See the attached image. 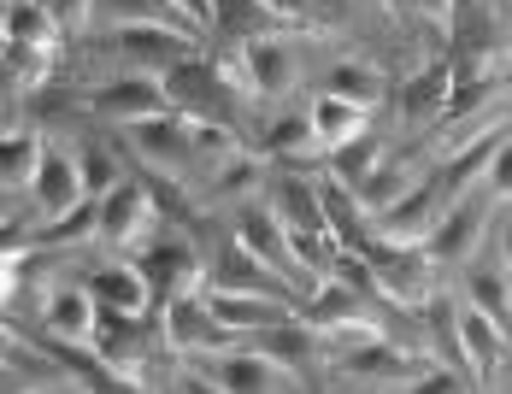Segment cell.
<instances>
[{"label":"cell","instance_id":"4fadbf2b","mask_svg":"<svg viewBox=\"0 0 512 394\" xmlns=\"http://www.w3.org/2000/svg\"><path fill=\"white\" fill-rule=\"evenodd\" d=\"M89 200L83 189V165H77V148H48V165H42V177H36V189H30V206H36V218L53 224V218H65V212H77Z\"/></svg>","mask_w":512,"mask_h":394},{"label":"cell","instance_id":"836d02e7","mask_svg":"<svg viewBox=\"0 0 512 394\" xmlns=\"http://www.w3.org/2000/svg\"><path fill=\"white\" fill-rule=\"evenodd\" d=\"M483 189L501 200V206H512V142H501V148H495V165H489Z\"/></svg>","mask_w":512,"mask_h":394},{"label":"cell","instance_id":"83f0119b","mask_svg":"<svg viewBox=\"0 0 512 394\" xmlns=\"http://www.w3.org/2000/svg\"><path fill=\"white\" fill-rule=\"evenodd\" d=\"M42 242H48V247H89V242H101V200H83L77 212H65V218L42 224Z\"/></svg>","mask_w":512,"mask_h":394},{"label":"cell","instance_id":"7402d4cb","mask_svg":"<svg viewBox=\"0 0 512 394\" xmlns=\"http://www.w3.org/2000/svg\"><path fill=\"white\" fill-rule=\"evenodd\" d=\"M465 306H477L483 318H495L512 336V271L507 265H471L465 271Z\"/></svg>","mask_w":512,"mask_h":394},{"label":"cell","instance_id":"7bdbcfd3","mask_svg":"<svg viewBox=\"0 0 512 394\" xmlns=\"http://www.w3.org/2000/svg\"><path fill=\"white\" fill-rule=\"evenodd\" d=\"M6 6H18V0H6Z\"/></svg>","mask_w":512,"mask_h":394},{"label":"cell","instance_id":"f1b7e54d","mask_svg":"<svg viewBox=\"0 0 512 394\" xmlns=\"http://www.w3.org/2000/svg\"><path fill=\"white\" fill-rule=\"evenodd\" d=\"M330 165H336V183H348V189L359 195V189H365L389 159H383V148H377L371 136H359V142H348L342 153H330Z\"/></svg>","mask_w":512,"mask_h":394},{"label":"cell","instance_id":"b9f144b4","mask_svg":"<svg viewBox=\"0 0 512 394\" xmlns=\"http://www.w3.org/2000/svg\"><path fill=\"white\" fill-rule=\"evenodd\" d=\"M507 48H512V30H507Z\"/></svg>","mask_w":512,"mask_h":394},{"label":"cell","instance_id":"f546056e","mask_svg":"<svg viewBox=\"0 0 512 394\" xmlns=\"http://www.w3.org/2000/svg\"><path fill=\"white\" fill-rule=\"evenodd\" d=\"M77 165H83V189H89V200H106L118 183H124V165L112 159L106 142H83V148H77Z\"/></svg>","mask_w":512,"mask_h":394},{"label":"cell","instance_id":"4316f807","mask_svg":"<svg viewBox=\"0 0 512 394\" xmlns=\"http://www.w3.org/2000/svg\"><path fill=\"white\" fill-rule=\"evenodd\" d=\"M218 289H254V295H283L289 283H283L277 271H265L254 253L236 242L230 253H224V265H218Z\"/></svg>","mask_w":512,"mask_h":394},{"label":"cell","instance_id":"e0dca14e","mask_svg":"<svg viewBox=\"0 0 512 394\" xmlns=\"http://www.w3.org/2000/svg\"><path fill=\"white\" fill-rule=\"evenodd\" d=\"M89 295L101 300V312H118V318H148L154 312V289H148L142 265H101L89 277Z\"/></svg>","mask_w":512,"mask_h":394},{"label":"cell","instance_id":"60d3db41","mask_svg":"<svg viewBox=\"0 0 512 394\" xmlns=\"http://www.w3.org/2000/svg\"><path fill=\"white\" fill-rule=\"evenodd\" d=\"M12 394H42V389H12Z\"/></svg>","mask_w":512,"mask_h":394},{"label":"cell","instance_id":"d590c367","mask_svg":"<svg viewBox=\"0 0 512 394\" xmlns=\"http://www.w3.org/2000/svg\"><path fill=\"white\" fill-rule=\"evenodd\" d=\"M95 6H101V0H53L48 12L59 18V30L71 36V30H83V24H89V12H95Z\"/></svg>","mask_w":512,"mask_h":394},{"label":"cell","instance_id":"ffe728a7","mask_svg":"<svg viewBox=\"0 0 512 394\" xmlns=\"http://www.w3.org/2000/svg\"><path fill=\"white\" fill-rule=\"evenodd\" d=\"M42 165H48V148H42L36 130H6L0 136V189H6V200L30 195L36 177H42Z\"/></svg>","mask_w":512,"mask_h":394},{"label":"cell","instance_id":"7a4b0ae2","mask_svg":"<svg viewBox=\"0 0 512 394\" xmlns=\"http://www.w3.org/2000/svg\"><path fill=\"white\" fill-rule=\"evenodd\" d=\"M495 206H501V200H495L489 189H483V183H477L471 195H460L454 206H448V218L430 230L424 253H430L436 265H465V259L477 253V242L489 236V218H495Z\"/></svg>","mask_w":512,"mask_h":394},{"label":"cell","instance_id":"30bf717a","mask_svg":"<svg viewBox=\"0 0 512 394\" xmlns=\"http://www.w3.org/2000/svg\"><path fill=\"white\" fill-rule=\"evenodd\" d=\"M42 330H48L53 347H95V330H101V300L89 295V283H65L53 289L48 306H42Z\"/></svg>","mask_w":512,"mask_h":394},{"label":"cell","instance_id":"8d00e7d4","mask_svg":"<svg viewBox=\"0 0 512 394\" xmlns=\"http://www.w3.org/2000/svg\"><path fill=\"white\" fill-rule=\"evenodd\" d=\"M171 6H177V12L189 18V30H201V36L218 24V0H171Z\"/></svg>","mask_w":512,"mask_h":394},{"label":"cell","instance_id":"e575fe53","mask_svg":"<svg viewBox=\"0 0 512 394\" xmlns=\"http://www.w3.org/2000/svg\"><path fill=\"white\" fill-rule=\"evenodd\" d=\"M395 394H465V389H460V371H424V377H412L407 389Z\"/></svg>","mask_w":512,"mask_h":394},{"label":"cell","instance_id":"9a60e30c","mask_svg":"<svg viewBox=\"0 0 512 394\" xmlns=\"http://www.w3.org/2000/svg\"><path fill=\"white\" fill-rule=\"evenodd\" d=\"M165 95H171V112H183V118H218L224 112V71L218 65H206V59H183L171 77H165ZM224 124V118H218Z\"/></svg>","mask_w":512,"mask_h":394},{"label":"cell","instance_id":"4dcf8cb0","mask_svg":"<svg viewBox=\"0 0 512 394\" xmlns=\"http://www.w3.org/2000/svg\"><path fill=\"white\" fill-rule=\"evenodd\" d=\"M53 71V53L48 48H30V42H6V83L18 95H30L42 77Z\"/></svg>","mask_w":512,"mask_h":394},{"label":"cell","instance_id":"ac0fdd59","mask_svg":"<svg viewBox=\"0 0 512 394\" xmlns=\"http://www.w3.org/2000/svg\"><path fill=\"white\" fill-rule=\"evenodd\" d=\"M277 218H283V230L289 236H330V212H324V189H312L301 177H283L271 200H265Z\"/></svg>","mask_w":512,"mask_h":394},{"label":"cell","instance_id":"7c38bea8","mask_svg":"<svg viewBox=\"0 0 512 394\" xmlns=\"http://www.w3.org/2000/svg\"><path fill=\"white\" fill-rule=\"evenodd\" d=\"M89 112L101 118H118V124H142V118H159L171 112V95H165V77H118V83H101L89 95Z\"/></svg>","mask_w":512,"mask_h":394},{"label":"cell","instance_id":"2e32d148","mask_svg":"<svg viewBox=\"0 0 512 394\" xmlns=\"http://www.w3.org/2000/svg\"><path fill=\"white\" fill-rule=\"evenodd\" d=\"M454 318H460V347H465V377L471 383H489L495 371H501V359H507V330L495 324V318H483L477 306H454Z\"/></svg>","mask_w":512,"mask_h":394},{"label":"cell","instance_id":"52a82bcc","mask_svg":"<svg viewBox=\"0 0 512 394\" xmlns=\"http://www.w3.org/2000/svg\"><path fill=\"white\" fill-rule=\"evenodd\" d=\"M159 336H165V347H177V353H230V330L212 318V306H206V295H189V300H171L165 312H159Z\"/></svg>","mask_w":512,"mask_h":394},{"label":"cell","instance_id":"484cf974","mask_svg":"<svg viewBox=\"0 0 512 394\" xmlns=\"http://www.w3.org/2000/svg\"><path fill=\"white\" fill-rule=\"evenodd\" d=\"M0 30H6V42H30V48H59V36H65V30H59V18H53L48 6H36V0H18V6H6V24H0Z\"/></svg>","mask_w":512,"mask_h":394},{"label":"cell","instance_id":"8fae6325","mask_svg":"<svg viewBox=\"0 0 512 394\" xmlns=\"http://www.w3.org/2000/svg\"><path fill=\"white\" fill-rule=\"evenodd\" d=\"M124 136L142 159H154L165 171H183L195 159V118H183V112H159V118H142V124H124Z\"/></svg>","mask_w":512,"mask_h":394},{"label":"cell","instance_id":"d4e9b609","mask_svg":"<svg viewBox=\"0 0 512 394\" xmlns=\"http://www.w3.org/2000/svg\"><path fill=\"white\" fill-rule=\"evenodd\" d=\"M383 89L389 83H383V71L371 59H336L330 77H324V95H342V100H354V106H377Z\"/></svg>","mask_w":512,"mask_h":394},{"label":"cell","instance_id":"ba28073f","mask_svg":"<svg viewBox=\"0 0 512 394\" xmlns=\"http://www.w3.org/2000/svg\"><path fill=\"white\" fill-rule=\"evenodd\" d=\"M154 224H159L154 195H148L142 183H130V177L101 200V247H142V242H154Z\"/></svg>","mask_w":512,"mask_h":394},{"label":"cell","instance_id":"6da1fadb","mask_svg":"<svg viewBox=\"0 0 512 394\" xmlns=\"http://www.w3.org/2000/svg\"><path fill=\"white\" fill-rule=\"evenodd\" d=\"M218 71H224L248 100H283L295 83H301V59H295V48H289V36H277V30L236 42V53H230Z\"/></svg>","mask_w":512,"mask_h":394},{"label":"cell","instance_id":"277c9868","mask_svg":"<svg viewBox=\"0 0 512 394\" xmlns=\"http://www.w3.org/2000/svg\"><path fill=\"white\" fill-rule=\"evenodd\" d=\"M342 377L371 394H395V389H407L412 377H424V359L407 353V347H395L389 336H377V342L342 347Z\"/></svg>","mask_w":512,"mask_h":394},{"label":"cell","instance_id":"5b68a950","mask_svg":"<svg viewBox=\"0 0 512 394\" xmlns=\"http://www.w3.org/2000/svg\"><path fill=\"white\" fill-rule=\"evenodd\" d=\"M236 242L248 247L265 271H277L289 289H295V283H312V271L301 265V253H295L289 230H283V218H277L271 206H248V212H242V230H236Z\"/></svg>","mask_w":512,"mask_h":394},{"label":"cell","instance_id":"8992f818","mask_svg":"<svg viewBox=\"0 0 512 394\" xmlns=\"http://www.w3.org/2000/svg\"><path fill=\"white\" fill-rule=\"evenodd\" d=\"M118 53L142 77H171L183 59H195V36H183L171 24H118Z\"/></svg>","mask_w":512,"mask_h":394},{"label":"cell","instance_id":"ab89813d","mask_svg":"<svg viewBox=\"0 0 512 394\" xmlns=\"http://www.w3.org/2000/svg\"><path fill=\"white\" fill-rule=\"evenodd\" d=\"M383 6H412V0H383Z\"/></svg>","mask_w":512,"mask_h":394},{"label":"cell","instance_id":"d6986e66","mask_svg":"<svg viewBox=\"0 0 512 394\" xmlns=\"http://www.w3.org/2000/svg\"><path fill=\"white\" fill-rule=\"evenodd\" d=\"M307 118H312V136H318V153H342L348 142L365 136L371 106H354V100H342V95H318L307 106Z\"/></svg>","mask_w":512,"mask_h":394},{"label":"cell","instance_id":"9c48e42d","mask_svg":"<svg viewBox=\"0 0 512 394\" xmlns=\"http://www.w3.org/2000/svg\"><path fill=\"white\" fill-rule=\"evenodd\" d=\"M283 365L265 359L254 347H230V353H212L206 365V389L212 394H283Z\"/></svg>","mask_w":512,"mask_h":394},{"label":"cell","instance_id":"1f68e13d","mask_svg":"<svg viewBox=\"0 0 512 394\" xmlns=\"http://www.w3.org/2000/svg\"><path fill=\"white\" fill-rule=\"evenodd\" d=\"M271 18H283L271 0H218V24H224V30H236L242 42H248V36H265V24H271Z\"/></svg>","mask_w":512,"mask_h":394},{"label":"cell","instance_id":"cb8c5ba5","mask_svg":"<svg viewBox=\"0 0 512 394\" xmlns=\"http://www.w3.org/2000/svg\"><path fill=\"white\" fill-rule=\"evenodd\" d=\"M142 318H118V312H101V330H95V353H101L112 371H130V377H142L136 365H142Z\"/></svg>","mask_w":512,"mask_h":394},{"label":"cell","instance_id":"74e56055","mask_svg":"<svg viewBox=\"0 0 512 394\" xmlns=\"http://www.w3.org/2000/svg\"><path fill=\"white\" fill-rule=\"evenodd\" d=\"M495 265H507L512 271V212L495 218Z\"/></svg>","mask_w":512,"mask_h":394},{"label":"cell","instance_id":"603a6c76","mask_svg":"<svg viewBox=\"0 0 512 394\" xmlns=\"http://www.w3.org/2000/svg\"><path fill=\"white\" fill-rule=\"evenodd\" d=\"M65 377V359L59 353H42L24 336H6V383L12 389H53Z\"/></svg>","mask_w":512,"mask_h":394},{"label":"cell","instance_id":"d6a6232c","mask_svg":"<svg viewBox=\"0 0 512 394\" xmlns=\"http://www.w3.org/2000/svg\"><path fill=\"white\" fill-rule=\"evenodd\" d=\"M301 148H318V136H312V118H283L271 136H265V153H301Z\"/></svg>","mask_w":512,"mask_h":394},{"label":"cell","instance_id":"44dd1931","mask_svg":"<svg viewBox=\"0 0 512 394\" xmlns=\"http://www.w3.org/2000/svg\"><path fill=\"white\" fill-rule=\"evenodd\" d=\"M454 83H460V71H454L448 59H430V65L412 77L407 89H401V112H407L412 124H424V118L448 112V100H454Z\"/></svg>","mask_w":512,"mask_h":394},{"label":"cell","instance_id":"5bb4252c","mask_svg":"<svg viewBox=\"0 0 512 394\" xmlns=\"http://www.w3.org/2000/svg\"><path fill=\"white\" fill-rule=\"evenodd\" d=\"M206 306H212V318L242 342V336H254V330H271V324H289V306L277 295H254V289H206Z\"/></svg>","mask_w":512,"mask_h":394},{"label":"cell","instance_id":"3957f363","mask_svg":"<svg viewBox=\"0 0 512 394\" xmlns=\"http://www.w3.org/2000/svg\"><path fill=\"white\" fill-rule=\"evenodd\" d=\"M142 277H148V289H154V306L165 312L171 300H189V295H201L206 289V265H201V253L189 242H177V236H159V242L142 247Z\"/></svg>","mask_w":512,"mask_h":394},{"label":"cell","instance_id":"f35d334b","mask_svg":"<svg viewBox=\"0 0 512 394\" xmlns=\"http://www.w3.org/2000/svg\"><path fill=\"white\" fill-rule=\"evenodd\" d=\"M412 12H424V18H436V24H448V18L460 12V0H412Z\"/></svg>","mask_w":512,"mask_h":394}]
</instances>
